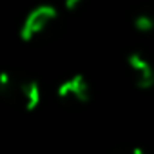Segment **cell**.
<instances>
[{
    "label": "cell",
    "mask_w": 154,
    "mask_h": 154,
    "mask_svg": "<svg viewBox=\"0 0 154 154\" xmlns=\"http://www.w3.org/2000/svg\"><path fill=\"white\" fill-rule=\"evenodd\" d=\"M58 17V11L54 6H49V4H44V6H38L35 8L24 20L22 27H20V36L22 40L29 42L33 38H36L38 35H42Z\"/></svg>",
    "instance_id": "obj_2"
},
{
    "label": "cell",
    "mask_w": 154,
    "mask_h": 154,
    "mask_svg": "<svg viewBox=\"0 0 154 154\" xmlns=\"http://www.w3.org/2000/svg\"><path fill=\"white\" fill-rule=\"evenodd\" d=\"M134 29L140 33H150L154 29V17L149 13H140L134 18Z\"/></svg>",
    "instance_id": "obj_5"
},
{
    "label": "cell",
    "mask_w": 154,
    "mask_h": 154,
    "mask_svg": "<svg viewBox=\"0 0 154 154\" xmlns=\"http://www.w3.org/2000/svg\"><path fill=\"white\" fill-rule=\"evenodd\" d=\"M84 2H85V0H65L63 4H65V8H67L69 11H72V9H78Z\"/></svg>",
    "instance_id": "obj_6"
},
{
    "label": "cell",
    "mask_w": 154,
    "mask_h": 154,
    "mask_svg": "<svg viewBox=\"0 0 154 154\" xmlns=\"http://www.w3.org/2000/svg\"><path fill=\"white\" fill-rule=\"evenodd\" d=\"M56 96L71 105H84L91 100L93 91H91V84L87 82V78L84 74H72L71 78L63 80L58 89H56Z\"/></svg>",
    "instance_id": "obj_3"
},
{
    "label": "cell",
    "mask_w": 154,
    "mask_h": 154,
    "mask_svg": "<svg viewBox=\"0 0 154 154\" xmlns=\"http://www.w3.org/2000/svg\"><path fill=\"white\" fill-rule=\"evenodd\" d=\"M0 91H2L4 98L22 109V111H33L38 107L42 93H40V85L18 72H2L0 74Z\"/></svg>",
    "instance_id": "obj_1"
},
{
    "label": "cell",
    "mask_w": 154,
    "mask_h": 154,
    "mask_svg": "<svg viewBox=\"0 0 154 154\" xmlns=\"http://www.w3.org/2000/svg\"><path fill=\"white\" fill-rule=\"evenodd\" d=\"M127 67L138 89H150L154 85V67L141 53H131L127 56Z\"/></svg>",
    "instance_id": "obj_4"
}]
</instances>
